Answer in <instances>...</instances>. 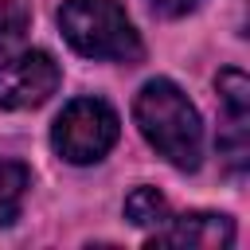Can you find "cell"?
I'll use <instances>...</instances> for the list:
<instances>
[{
	"label": "cell",
	"mask_w": 250,
	"mask_h": 250,
	"mask_svg": "<svg viewBox=\"0 0 250 250\" xmlns=\"http://www.w3.org/2000/svg\"><path fill=\"white\" fill-rule=\"evenodd\" d=\"M148 8H152L156 16H164V20H180V16L195 12L199 0H148Z\"/></svg>",
	"instance_id": "30bf717a"
},
{
	"label": "cell",
	"mask_w": 250,
	"mask_h": 250,
	"mask_svg": "<svg viewBox=\"0 0 250 250\" xmlns=\"http://www.w3.org/2000/svg\"><path fill=\"white\" fill-rule=\"evenodd\" d=\"M27 188H31V172H27V164L0 156V227L16 223Z\"/></svg>",
	"instance_id": "52a82bcc"
},
{
	"label": "cell",
	"mask_w": 250,
	"mask_h": 250,
	"mask_svg": "<svg viewBox=\"0 0 250 250\" xmlns=\"http://www.w3.org/2000/svg\"><path fill=\"white\" fill-rule=\"evenodd\" d=\"M62 74L47 51L0 59V109H35L59 90Z\"/></svg>",
	"instance_id": "277c9868"
},
{
	"label": "cell",
	"mask_w": 250,
	"mask_h": 250,
	"mask_svg": "<svg viewBox=\"0 0 250 250\" xmlns=\"http://www.w3.org/2000/svg\"><path fill=\"white\" fill-rule=\"evenodd\" d=\"M121 121L102 98H74L51 125V148L66 164H98L117 145Z\"/></svg>",
	"instance_id": "3957f363"
},
{
	"label": "cell",
	"mask_w": 250,
	"mask_h": 250,
	"mask_svg": "<svg viewBox=\"0 0 250 250\" xmlns=\"http://www.w3.org/2000/svg\"><path fill=\"white\" fill-rule=\"evenodd\" d=\"M27 23H31V16L20 0H0V59H8L23 43Z\"/></svg>",
	"instance_id": "9c48e42d"
},
{
	"label": "cell",
	"mask_w": 250,
	"mask_h": 250,
	"mask_svg": "<svg viewBox=\"0 0 250 250\" xmlns=\"http://www.w3.org/2000/svg\"><path fill=\"white\" fill-rule=\"evenodd\" d=\"M219 105H223V125H219V156L227 172L242 176L246 172V152H250V82L242 70L227 66L215 78Z\"/></svg>",
	"instance_id": "5b68a950"
},
{
	"label": "cell",
	"mask_w": 250,
	"mask_h": 250,
	"mask_svg": "<svg viewBox=\"0 0 250 250\" xmlns=\"http://www.w3.org/2000/svg\"><path fill=\"white\" fill-rule=\"evenodd\" d=\"M133 117L141 137L172 164L184 172H195L203 160V125L188 94L172 78H152L137 90L133 98Z\"/></svg>",
	"instance_id": "6da1fadb"
},
{
	"label": "cell",
	"mask_w": 250,
	"mask_h": 250,
	"mask_svg": "<svg viewBox=\"0 0 250 250\" xmlns=\"http://www.w3.org/2000/svg\"><path fill=\"white\" fill-rule=\"evenodd\" d=\"M125 219L133 227H160L168 219V199L156 188H133L125 195Z\"/></svg>",
	"instance_id": "ba28073f"
},
{
	"label": "cell",
	"mask_w": 250,
	"mask_h": 250,
	"mask_svg": "<svg viewBox=\"0 0 250 250\" xmlns=\"http://www.w3.org/2000/svg\"><path fill=\"white\" fill-rule=\"evenodd\" d=\"M234 242V223L219 211H188V215H168L156 234L148 238V246H199V250H215V246H230Z\"/></svg>",
	"instance_id": "8992f818"
},
{
	"label": "cell",
	"mask_w": 250,
	"mask_h": 250,
	"mask_svg": "<svg viewBox=\"0 0 250 250\" xmlns=\"http://www.w3.org/2000/svg\"><path fill=\"white\" fill-rule=\"evenodd\" d=\"M59 27L66 43L86 59H105V62L141 59V35L117 0H62Z\"/></svg>",
	"instance_id": "7a4b0ae2"
}]
</instances>
